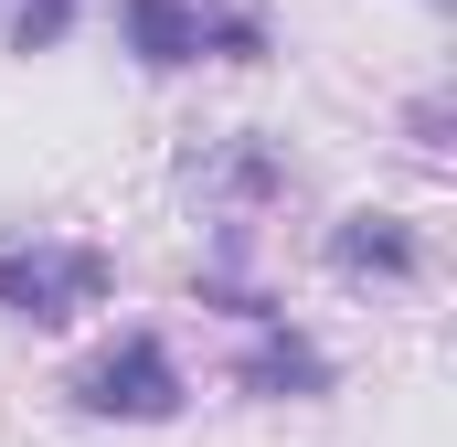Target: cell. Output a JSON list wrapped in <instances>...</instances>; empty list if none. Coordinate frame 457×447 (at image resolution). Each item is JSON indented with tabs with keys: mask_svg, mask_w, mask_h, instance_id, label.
I'll return each instance as SVG.
<instances>
[{
	"mask_svg": "<svg viewBox=\"0 0 457 447\" xmlns=\"http://www.w3.org/2000/svg\"><path fill=\"white\" fill-rule=\"evenodd\" d=\"M181 362H170V341H149V331H128L117 351H96L86 373H75V405L86 416H138V426H160V416H181Z\"/></svg>",
	"mask_w": 457,
	"mask_h": 447,
	"instance_id": "1",
	"label": "cell"
},
{
	"mask_svg": "<svg viewBox=\"0 0 457 447\" xmlns=\"http://www.w3.org/2000/svg\"><path fill=\"white\" fill-rule=\"evenodd\" d=\"M107 299V256L96 245H0V309L21 320H75Z\"/></svg>",
	"mask_w": 457,
	"mask_h": 447,
	"instance_id": "2",
	"label": "cell"
},
{
	"mask_svg": "<svg viewBox=\"0 0 457 447\" xmlns=\"http://www.w3.org/2000/svg\"><path fill=\"white\" fill-rule=\"evenodd\" d=\"M128 43H138L149 64H203L213 21H203L192 0H128Z\"/></svg>",
	"mask_w": 457,
	"mask_h": 447,
	"instance_id": "3",
	"label": "cell"
},
{
	"mask_svg": "<svg viewBox=\"0 0 457 447\" xmlns=\"http://www.w3.org/2000/svg\"><path fill=\"white\" fill-rule=\"evenodd\" d=\"M330 266H351V277H415V234L394 214H351L330 234Z\"/></svg>",
	"mask_w": 457,
	"mask_h": 447,
	"instance_id": "4",
	"label": "cell"
},
{
	"mask_svg": "<svg viewBox=\"0 0 457 447\" xmlns=\"http://www.w3.org/2000/svg\"><path fill=\"white\" fill-rule=\"evenodd\" d=\"M245 384H255V394H277V384H320V351H309V341H255V351H245Z\"/></svg>",
	"mask_w": 457,
	"mask_h": 447,
	"instance_id": "5",
	"label": "cell"
}]
</instances>
